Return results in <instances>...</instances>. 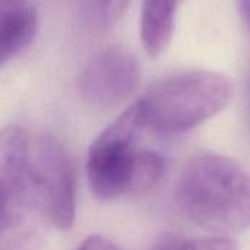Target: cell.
Segmentation results:
<instances>
[{"label": "cell", "mask_w": 250, "mask_h": 250, "mask_svg": "<svg viewBox=\"0 0 250 250\" xmlns=\"http://www.w3.org/2000/svg\"><path fill=\"white\" fill-rule=\"evenodd\" d=\"M176 201L207 231L221 237L242 233L250 229V171L218 152H198L179 177Z\"/></svg>", "instance_id": "obj_1"}, {"label": "cell", "mask_w": 250, "mask_h": 250, "mask_svg": "<svg viewBox=\"0 0 250 250\" xmlns=\"http://www.w3.org/2000/svg\"><path fill=\"white\" fill-rule=\"evenodd\" d=\"M233 97L230 78L190 70L152 83L135 103L142 127L173 135L190 130L223 111Z\"/></svg>", "instance_id": "obj_2"}, {"label": "cell", "mask_w": 250, "mask_h": 250, "mask_svg": "<svg viewBox=\"0 0 250 250\" xmlns=\"http://www.w3.org/2000/svg\"><path fill=\"white\" fill-rule=\"evenodd\" d=\"M142 127L135 104L123 111L91 144L88 151V182L100 201H110L132 190V177L139 149L135 138Z\"/></svg>", "instance_id": "obj_3"}, {"label": "cell", "mask_w": 250, "mask_h": 250, "mask_svg": "<svg viewBox=\"0 0 250 250\" xmlns=\"http://www.w3.org/2000/svg\"><path fill=\"white\" fill-rule=\"evenodd\" d=\"M29 195L59 230L76 215V182L66 149L53 136H41L29 149Z\"/></svg>", "instance_id": "obj_4"}, {"label": "cell", "mask_w": 250, "mask_h": 250, "mask_svg": "<svg viewBox=\"0 0 250 250\" xmlns=\"http://www.w3.org/2000/svg\"><path fill=\"white\" fill-rule=\"evenodd\" d=\"M141 67L136 57L122 48L108 47L97 53L79 78L83 100L100 110L114 108L138 88Z\"/></svg>", "instance_id": "obj_5"}, {"label": "cell", "mask_w": 250, "mask_h": 250, "mask_svg": "<svg viewBox=\"0 0 250 250\" xmlns=\"http://www.w3.org/2000/svg\"><path fill=\"white\" fill-rule=\"evenodd\" d=\"M29 138L19 126L0 129V192L22 209L29 195Z\"/></svg>", "instance_id": "obj_6"}, {"label": "cell", "mask_w": 250, "mask_h": 250, "mask_svg": "<svg viewBox=\"0 0 250 250\" xmlns=\"http://www.w3.org/2000/svg\"><path fill=\"white\" fill-rule=\"evenodd\" d=\"M38 31L37 10L29 0L0 9V67L26 48Z\"/></svg>", "instance_id": "obj_7"}, {"label": "cell", "mask_w": 250, "mask_h": 250, "mask_svg": "<svg viewBox=\"0 0 250 250\" xmlns=\"http://www.w3.org/2000/svg\"><path fill=\"white\" fill-rule=\"evenodd\" d=\"M182 0H144L141 15V40L151 57L160 56L170 44L176 13Z\"/></svg>", "instance_id": "obj_8"}, {"label": "cell", "mask_w": 250, "mask_h": 250, "mask_svg": "<svg viewBox=\"0 0 250 250\" xmlns=\"http://www.w3.org/2000/svg\"><path fill=\"white\" fill-rule=\"evenodd\" d=\"M164 170H166V161L163 155L148 149L138 151L130 192L139 193L152 189L163 177Z\"/></svg>", "instance_id": "obj_9"}, {"label": "cell", "mask_w": 250, "mask_h": 250, "mask_svg": "<svg viewBox=\"0 0 250 250\" xmlns=\"http://www.w3.org/2000/svg\"><path fill=\"white\" fill-rule=\"evenodd\" d=\"M234 240L227 237H183L166 234L148 250H237Z\"/></svg>", "instance_id": "obj_10"}, {"label": "cell", "mask_w": 250, "mask_h": 250, "mask_svg": "<svg viewBox=\"0 0 250 250\" xmlns=\"http://www.w3.org/2000/svg\"><path fill=\"white\" fill-rule=\"evenodd\" d=\"M130 0H101V10L108 21H117L127 9Z\"/></svg>", "instance_id": "obj_11"}, {"label": "cell", "mask_w": 250, "mask_h": 250, "mask_svg": "<svg viewBox=\"0 0 250 250\" xmlns=\"http://www.w3.org/2000/svg\"><path fill=\"white\" fill-rule=\"evenodd\" d=\"M78 250H120V248L113 243L111 240L103 237V236H89L79 248Z\"/></svg>", "instance_id": "obj_12"}, {"label": "cell", "mask_w": 250, "mask_h": 250, "mask_svg": "<svg viewBox=\"0 0 250 250\" xmlns=\"http://www.w3.org/2000/svg\"><path fill=\"white\" fill-rule=\"evenodd\" d=\"M237 6H239L240 16L250 34V0H237Z\"/></svg>", "instance_id": "obj_13"}]
</instances>
